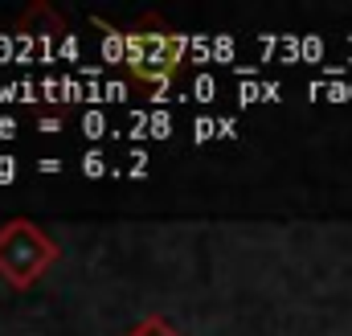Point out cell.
<instances>
[{"instance_id": "6da1fadb", "label": "cell", "mask_w": 352, "mask_h": 336, "mask_svg": "<svg viewBox=\"0 0 352 336\" xmlns=\"http://www.w3.org/2000/svg\"><path fill=\"white\" fill-rule=\"evenodd\" d=\"M180 62H184V33L168 29L160 17H144V21H135L131 33H123V66H127V74L135 83L152 86L156 98L168 90Z\"/></svg>"}, {"instance_id": "7a4b0ae2", "label": "cell", "mask_w": 352, "mask_h": 336, "mask_svg": "<svg viewBox=\"0 0 352 336\" xmlns=\"http://www.w3.org/2000/svg\"><path fill=\"white\" fill-rule=\"evenodd\" d=\"M62 246L33 222V218H8L0 226V279L12 291H29L37 279L54 271Z\"/></svg>"}, {"instance_id": "3957f363", "label": "cell", "mask_w": 352, "mask_h": 336, "mask_svg": "<svg viewBox=\"0 0 352 336\" xmlns=\"http://www.w3.org/2000/svg\"><path fill=\"white\" fill-rule=\"evenodd\" d=\"M62 33H66V21H62V12H58L54 4H45V0L29 4L25 17L16 21V37H21V41H29V37L54 41V37H62Z\"/></svg>"}, {"instance_id": "277c9868", "label": "cell", "mask_w": 352, "mask_h": 336, "mask_svg": "<svg viewBox=\"0 0 352 336\" xmlns=\"http://www.w3.org/2000/svg\"><path fill=\"white\" fill-rule=\"evenodd\" d=\"M123 336H184V333L176 328L168 316H144V320H135Z\"/></svg>"}, {"instance_id": "5b68a950", "label": "cell", "mask_w": 352, "mask_h": 336, "mask_svg": "<svg viewBox=\"0 0 352 336\" xmlns=\"http://www.w3.org/2000/svg\"><path fill=\"white\" fill-rule=\"evenodd\" d=\"M102 168H107V160H102L98 152H90L87 160H82V172H87V176H102Z\"/></svg>"}, {"instance_id": "8992f818", "label": "cell", "mask_w": 352, "mask_h": 336, "mask_svg": "<svg viewBox=\"0 0 352 336\" xmlns=\"http://www.w3.org/2000/svg\"><path fill=\"white\" fill-rule=\"evenodd\" d=\"M41 132H45V136H54V132H58V119H54V115H50V119L41 115Z\"/></svg>"}, {"instance_id": "52a82bcc", "label": "cell", "mask_w": 352, "mask_h": 336, "mask_svg": "<svg viewBox=\"0 0 352 336\" xmlns=\"http://www.w3.org/2000/svg\"><path fill=\"white\" fill-rule=\"evenodd\" d=\"M37 168H41V172H58V168H62V160H41Z\"/></svg>"}]
</instances>
